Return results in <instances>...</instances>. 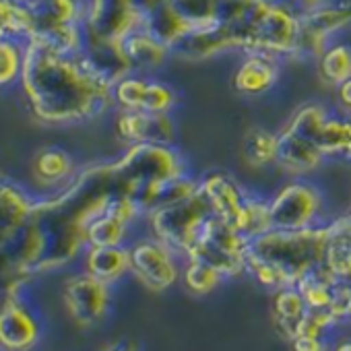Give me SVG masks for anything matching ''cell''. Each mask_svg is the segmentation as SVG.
I'll return each mask as SVG.
<instances>
[{
	"label": "cell",
	"mask_w": 351,
	"mask_h": 351,
	"mask_svg": "<svg viewBox=\"0 0 351 351\" xmlns=\"http://www.w3.org/2000/svg\"><path fill=\"white\" fill-rule=\"evenodd\" d=\"M21 77L36 116L46 122H85L116 106L114 87L91 73L79 54L56 50L40 40L25 50Z\"/></svg>",
	"instance_id": "6da1fadb"
},
{
	"label": "cell",
	"mask_w": 351,
	"mask_h": 351,
	"mask_svg": "<svg viewBox=\"0 0 351 351\" xmlns=\"http://www.w3.org/2000/svg\"><path fill=\"white\" fill-rule=\"evenodd\" d=\"M330 221L304 230H269L250 240L246 273L269 289L295 287L316 265L324 263Z\"/></svg>",
	"instance_id": "7a4b0ae2"
},
{
	"label": "cell",
	"mask_w": 351,
	"mask_h": 351,
	"mask_svg": "<svg viewBox=\"0 0 351 351\" xmlns=\"http://www.w3.org/2000/svg\"><path fill=\"white\" fill-rule=\"evenodd\" d=\"M201 193L205 195L213 215L236 228L248 240L273 230L269 199L246 189L234 173L226 169L205 173L201 178Z\"/></svg>",
	"instance_id": "3957f363"
},
{
	"label": "cell",
	"mask_w": 351,
	"mask_h": 351,
	"mask_svg": "<svg viewBox=\"0 0 351 351\" xmlns=\"http://www.w3.org/2000/svg\"><path fill=\"white\" fill-rule=\"evenodd\" d=\"M112 163L122 193H128L138 186L159 184L176 178V176L189 173L184 155L173 145L163 143L128 145L126 153Z\"/></svg>",
	"instance_id": "277c9868"
},
{
	"label": "cell",
	"mask_w": 351,
	"mask_h": 351,
	"mask_svg": "<svg viewBox=\"0 0 351 351\" xmlns=\"http://www.w3.org/2000/svg\"><path fill=\"white\" fill-rule=\"evenodd\" d=\"M213 217V211L205 199V195L195 193L193 197L159 207L151 211L145 219L151 236L167 244L176 254L186 258L195 244L199 242L207 221Z\"/></svg>",
	"instance_id": "5b68a950"
},
{
	"label": "cell",
	"mask_w": 351,
	"mask_h": 351,
	"mask_svg": "<svg viewBox=\"0 0 351 351\" xmlns=\"http://www.w3.org/2000/svg\"><path fill=\"white\" fill-rule=\"evenodd\" d=\"M351 27V0H330L320 7L300 11V34L291 58L318 60L335 36Z\"/></svg>",
	"instance_id": "8992f818"
},
{
	"label": "cell",
	"mask_w": 351,
	"mask_h": 351,
	"mask_svg": "<svg viewBox=\"0 0 351 351\" xmlns=\"http://www.w3.org/2000/svg\"><path fill=\"white\" fill-rule=\"evenodd\" d=\"M269 213L275 230H304L326 223L324 195L306 178H293L269 197Z\"/></svg>",
	"instance_id": "52a82bcc"
},
{
	"label": "cell",
	"mask_w": 351,
	"mask_h": 351,
	"mask_svg": "<svg viewBox=\"0 0 351 351\" xmlns=\"http://www.w3.org/2000/svg\"><path fill=\"white\" fill-rule=\"evenodd\" d=\"M248 246L250 240L244 234L213 215L186 258L203 261L217 269L223 277H238L246 273Z\"/></svg>",
	"instance_id": "ba28073f"
},
{
	"label": "cell",
	"mask_w": 351,
	"mask_h": 351,
	"mask_svg": "<svg viewBox=\"0 0 351 351\" xmlns=\"http://www.w3.org/2000/svg\"><path fill=\"white\" fill-rule=\"evenodd\" d=\"M130 273L151 291H165L180 279L178 256L155 236H147L128 246Z\"/></svg>",
	"instance_id": "9c48e42d"
},
{
	"label": "cell",
	"mask_w": 351,
	"mask_h": 351,
	"mask_svg": "<svg viewBox=\"0 0 351 351\" xmlns=\"http://www.w3.org/2000/svg\"><path fill=\"white\" fill-rule=\"evenodd\" d=\"M300 34V11L289 0H273L263 15L256 32L252 50L269 52L279 58H291Z\"/></svg>",
	"instance_id": "30bf717a"
},
{
	"label": "cell",
	"mask_w": 351,
	"mask_h": 351,
	"mask_svg": "<svg viewBox=\"0 0 351 351\" xmlns=\"http://www.w3.org/2000/svg\"><path fill=\"white\" fill-rule=\"evenodd\" d=\"M114 104L120 110H138V112H165L171 114L178 106L176 89L153 75L130 73L120 79L114 89Z\"/></svg>",
	"instance_id": "8fae6325"
},
{
	"label": "cell",
	"mask_w": 351,
	"mask_h": 351,
	"mask_svg": "<svg viewBox=\"0 0 351 351\" xmlns=\"http://www.w3.org/2000/svg\"><path fill=\"white\" fill-rule=\"evenodd\" d=\"M143 25V13L134 0H89L83 29L95 38L122 42Z\"/></svg>",
	"instance_id": "7c38bea8"
},
{
	"label": "cell",
	"mask_w": 351,
	"mask_h": 351,
	"mask_svg": "<svg viewBox=\"0 0 351 351\" xmlns=\"http://www.w3.org/2000/svg\"><path fill=\"white\" fill-rule=\"evenodd\" d=\"M62 295L71 318L81 326H93L108 314L110 285L85 271L66 281Z\"/></svg>",
	"instance_id": "4fadbf2b"
},
{
	"label": "cell",
	"mask_w": 351,
	"mask_h": 351,
	"mask_svg": "<svg viewBox=\"0 0 351 351\" xmlns=\"http://www.w3.org/2000/svg\"><path fill=\"white\" fill-rule=\"evenodd\" d=\"M40 339V320L27 295H7L0 304V349L25 351Z\"/></svg>",
	"instance_id": "5bb4252c"
},
{
	"label": "cell",
	"mask_w": 351,
	"mask_h": 351,
	"mask_svg": "<svg viewBox=\"0 0 351 351\" xmlns=\"http://www.w3.org/2000/svg\"><path fill=\"white\" fill-rule=\"evenodd\" d=\"M273 0H221L217 23L228 32L236 52H250L254 32Z\"/></svg>",
	"instance_id": "9a60e30c"
},
{
	"label": "cell",
	"mask_w": 351,
	"mask_h": 351,
	"mask_svg": "<svg viewBox=\"0 0 351 351\" xmlns=\"http://www.w3.org/2000/svg\"><path fill=\"white\" fill-rule=\"evenodd\" d=\"M116 134L128 145H136V143L173 145L178 128H176L173 116L165 112L120 110L116 116Z\"/></svg>",
	"instance_id": "2e32d148"
},
{
	"label": "cell",
	"mask_w": 351,
	"mask_h": 351,
	"mask_svg": "<svg viewBox=\"0 0 351 351\" xmlns=\"http://www.w3.org/2000/svg\"><path fill=\"white\" fill-rule=\"evenodd\" d=\"M281 60L283 58L269 52H246L234 73V89L246 97L269 93L281 79Z\"/></svg>",
	"instance_id": "e0dca14e"
},
{
	"label": "cell",
	"mask_w": 351,
	"mask_h": 351,
	"mask_svg": "<svg viewBox=\"0 0 351 351\" xmlns=\"http://www.w3.org/2000/svg\"><path fill=\"white\" fill-rule=\"evenodd\" d=\"M322 151L308 138L293 134L285 128L279 130V149L277 165L293 178H306L308 173L316 171L324 163Z\"/></svg>",
	"instance_id": "ac0fdd59"
},
{
	"label": "cell",
	"mask_w": 351,
	"mask_h": 351,
	"mask_svg": "<svg viewBox=\"0 0 351 351\" xmlns=\"http://www.w3.org/2000/svg\"><path fill=\"white\" fill-rule=\"evenodd\" d=\"M228 52H236V48H234L228 32L219 23L201 27V29H193L184 40H180L171 48V56L182 58V60H193V62L211 60V58L228 54Z\"/></svg>",
	"instance_id": "d6986e66"
},
{
	"label": "cell",
	"mask_w": 351,
	"mask_h": 351,
	"mask_svg": "<svg viewBox=\"0 0 351 351\" xmlns=\"http://www.w3.org/2000/svg\"><path fill=\"white\" fill-rule=\"evenodd\" d=\"M122 46H124V54L128 58L130 71L138 75H153L171 58V50L163 46L161 42H157L149 32H145L143 25L134 29L132 34H128L122 40Z\"/></svg>",
	"instance_id": "ffe728a7"
},
{
	"label": "cell",
	"mask_w": 351,
	"mask_h": 351,
	"mask_svg": "<svg viewBox=\"0 0 351 351\" xmlns=\"http://www.w3.org/2000/svg\"><path fill=\"white\" fill-rule=\"evenodd\" d=\"M36 205L38 201H34L23 189L0 180V250L32 217Z\"/></svg>",
	"instance_id": "44dd1931"
},
{
	"label": "cell",
	"mask_w": 351,
	"mask_h": 351,
	"mask_svg": "<svg viewBox=\"0 0 351 351\" xmlns=\"http://www.w3.org/2000/svg\"><path fill=\"white\" fill-rule=\"evenodd\" d=\"M130 271L128 246H87L85 273L112 285Z\"/></svg>",
	"instance_id": "7402d4cb"
},
{
	"label": "cell",
	"mask_w": 351,
	"mask_h": 351,
	"mask_svg": "<svg viewBox=\"0 0 351 351\" xmlns=\"http://www.w3.org/2000/svg\"><path fill=\"white\" fill-rule=\"evenodd\" d=\"M312 143L328 159L351 161V116H337L328 112L318 124Z\"/></svg>",
	"instance_id": "603a6c76"
},
{
	"label": "cell",
	"mask_w": 351,
	"mask_h": 351,
	"mask_svg": "<svg viewBox=\"0 0 351 351\" xmlns=\"http://www.w3.org/2000/svg\"><path fill=\"white\" fill-rule=\"evenodd\" d=\"M308 310L310 308L298 287L277 289L273 300V324L279 330V335L287 341L295 339L302 332V324Z\"/></svg>",
	"instance_id": "cb8c5ba5"
},
{
	"label": "cell",
	"mask_w": 351,
	"mask_h": 351,
	"mask_svg": "<svg viewBox=\"0 0 351 351\" xmlns=\"http://www.w3.org/2000/svg\"><path fill=\"white\" fill-rule=\"evenodd\" d=\"M324 265L341 283H351V217L349 213L330 221V238Z\"/></svg>",
	"instance_id": "d4e9b609"
},
{
	"label": "cell",
	"mask_w": 351,
	"mask_h": 351,
	"mask_svg": "<svg viewBox=\"0 0 351 351\" xmlns=\"http://www.w3.org/2000/svg\"><path fill=\"white\" fill-rule=\"evenodd\" d=\"M143 29L149 32L157 42L167 46L169 50L193 32V27L176 13V9L169 3H163L151 13H147L143 17Z\"/></svg>",
	"instance_id": "484cf974"
},
{
	"label": "cell",
	"mask_w": 351,
	"mask_h": 351,
	"mask_svg": "<svg viewBox=\"0 0 351 351\" xmlns=\"http://www.w3.org/2000/svg\"><path fill=\"white\" fill-rule=\"evenodd\" d=\"M341 281L330 273V269L320 263L314 269H310L300 281H298V289L304 295L306 304L310 310H328L332 298H335V289Z\"/></svg>",
	"instance_id": "4316f807"
},
{
	"label": "cell",
	"mask_w": 351,
	"mask_h": 351,
	"mask_svg": "<svg viewBox=\"0 0 351 351\" xmlns=\"http://www.w3.org/2000/svg\"><path fill=\"white\" fill-rule=\"evenodd\" d=\"M279 132H273L265 126H252L246 130L242 141V157L248 167L265 169L277 163Z\"/></svg>",
	"instance_id": "83f0119b"
},
{
	"label": "cell",
	"mask_w": 351,
	"mask_h": 351,
	"mask_svg": "<svg viewBox=\"0 0 351 351\" xmlns=\"http://www.w3.org/2000/svg\"><path fill=\"white\" fill-rule=\"evenodd\" d=\"M318 77L324 85L337 89L347 79H351V44L332 42L316 60Z\"/></svg>",
	"instance_id": "f1b7e54d"
},
{
	"label": "cell",
	"mask_w": 351,
	"mask_h": 351,
	"mask_svg": "<svg viewBox=\"0 0 351 351\" xmlns=\"http://www.w3.org/2000/svg\"><path fill=\"white\" fill-rule=\"evenodd\" d=\"M36 176L40 182L58 186L66 180L75 178V163L73 157L62 149H46L36 159Z\"/></svg>",
	"instance_id": "f546056e"
},
{
	"label": "cell",
	"mask_w": 351,
	"mask_h": 351,
	"mask_svg": "<svg viewBox=\"0 0 351 351\" xmlns=\"http://www.w3.org/2000/svg\"><path fill=\"white\" fill-rule=\"evenodd\" d=\"M132 226L104 211L87 226L85 240H87V246H126V238Z\"/></svg>",
	"instance_id": "4dcf8cb0"
},
{
	"label": "cell",
	"mask_w": 351,
	"mask_h": 351,
	"mask_svg": "<svg viewBox=\"0 0 351 351\" xmlns=\"http://www.w3.org/2000/svg\"><path fill=\"white\" fill-rule=\"evenodd\" d=\"M193 29L209 27L217 23L221 0H167Z\"/></svg>",
	"instance_id": "1f68e13d"
},
{
	"label": "cell",
	"mask_w": 351,
	"mask_h": 351,
	"mask_svg": "<svg viewBox=\"0 0 351 351\" xmlns=\"http://www.w3.org/2000/svg\"><path fill=\"white\" fill-rule=\"evenodd\" d=\"M182 279H184V285L189 287V291H193L195 295H207L226 277L217 269H213L211 265H207L203 261L186 258V267L182 271Z\"/></svg>",
	"instance_id": "d6a6232c"
},
{
	"label": "cell",
	"mask_w": 351,
	"mask_h": 351,
	"mask_svg": "<svg viewBox=\"0 0 351 351\" xmlns=\"http://www.w3.org/2000/svg\"><path fill=\"white\" fill-rule=\"evenodd\" d=\"M25 54L17 52L11 42H0V87L9 85L17 75L23 73Z\"/></svg>",
	"instance_id": "836d02e7"
},
{
	"label": "cell",
	"mask_w": 351,
	"mask_h": 351,
	"mask_svg": "<svg viewBox=\"0 0 351 351\" xmlns=\"http://www.w3.org/2000/svg\"><path fill=\"white\" fill-rule=\"evenodd\" d=\"M339 324V320L332 316L330 310H308L302 332L300 335H310V337H326L328 330H332Z\"/></svg>",
	"instance_id": "e575fe53"
},
{
	"label": "cell",
	"mask_w": 351,
	"mask_h": 351,
	"mask_svg": "<svg viewBox=\"0 0 351 351\" xmlns=\"http://www.w3.org/2000/svg\"><path fill=\"white\" fill-rule=\"evenodd\" d=\"M289 343H291V351H328V343L324 337L298 335Z\"/></svg>",
	"instance_id": "d590c367"
},
{
	"label": "cell",
	"mask_w": 351,
	"mask_h": 351,
	"mask_svg": "<svg viewBox=\"0 0 351 351\" xmlns=\"http://www.w3.org/2000/svg\"><path fill=\"white\" fill-rule=\"evenodd\" d=\"M337 99L345 110L351 112V79H347L343 85L337 87Z\"/></svg>",
	"instance_id": "8d00e7d4"
},
{
	"label": "cell",
	"mask_w": 351,
	"mask_h": 351,
	"mask_svg": "<svg viewBox=\"0 0 351 351\" xmlns=\"http://www.w3.org/2000/svg\"><path fill=\"white\" fill-rule=\"evenodd\" d=\"M163 3H167V0H134V5H136V9L143 13V17H145L147 13H151L153 9H157L159 5H163Z\"/></svg>",
	"instance_id": "74e56055"
},
{
	"label": "cell",
	"mask_w": 351,
	"mask_h": 351,
	"mask_svg": "<svg viewBox=\"0 0 351 351\" xmlns=\"http://www.w3.org/2000/svg\"><path fill=\"white\" fill-rule=\"evenodd\" d=\"M289 3L298 9V11H308L314 7H320L324 3H330V0H289Z\"/></svg>",
	"instance_id": "f35d334b"
},
{
	"label": "cell",
	"mask_w": 351,
	"mask_h": 351,
	"mask_svg": "<svg viewBox=\"0 0 351 351\" xmlns=\"http://www.w3.org/2000/svg\"><path fill=\"white\" fill-rule=\"evenodd\" d=\"M104 351H136V345L130 343V341H118V343L108 345Z\"/></svg>",
	"instance_id": "ab89813d"
},
{
	"label": "cell",
	"mask_w": 351,
	"mask_h": 351,
	"mask_svg": "<svg viewBox=\"0 0 351 351\" xmlns=\"http://www.w3.org/2000/svg\"><path fill=\"white\" fill-rule=\"evenodd\" d=\"M335 351H351V339H347V341H341V343L335 347Z\"/></svg>",
	"instance_id": "60d3db41"
}]
</instances>
